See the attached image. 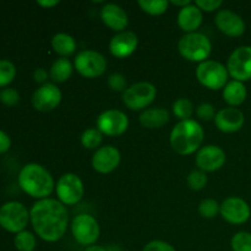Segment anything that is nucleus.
Segmentation results:
<instances>
[{"instance_id": "a19ab883", "label": "nucleus", "mask_w": 251, "mask_h": 251, "mask_svg": "<svg viewBox=\"0 0 251 251\" xmlns=\"http://www.w3.org/2000/svg\"><path fill=\"white\" fill-rule=\"evenodd\" d=\"M37 4L41 5V6L43 7H53L55 6V5H58L59 1L58 0H38Z\"/></svg>"}, {"instance_id": "ddd939ff", "label": "nucleus", "mask_w": 251, "mask_h": 251, "mask_svg": "<svg viewBox=\"0 0 251 251\" xmlns=\"http://www.w3.org/2000/svg\"><path fill=\"white\" fill-rule=\"evenodd\" d=\"M61 98H63V93L60 88H58L55 83L47 82L34 91L31 102L34 109L47 113L55 109L60 104Z\"/></svg>"}, {"instance_id": "aec40b11", "label": "nucleus", "mask_w": 251, "mask_h": 251, "mask_svg": "<svg viewBox=\"0 0 251 251\" xmlns=\"http://www.w3.org/2000/svg\"><path fill=\"white\" fill-rule=\"evenodd\" d=\"M100 20L110 29L118 32L125 31L129 25V17L126 11L120 5L114 2H107L100 9Z\"/></svg>"}, {"instance_id": "dca6fc26", "label": "nucleus", "mask_w": 251, "mask_h": 251, "mask_svg": "<svg viewBox=\"0 0 251 251\" xmlns=\"http://www.w3.org/2000/svg\"><path fill=\"white\" fill-rule=\"evenodd\" d=\"M120 151L112 145H105L96 150L92 157V167L97 173L108 174L118 168L120 163Z\"/></svg>"}, {"instance_id": "f704fd0d", "label": "nucleus", "mask_w": 251, "mask_h": 251, "mask_svg": "<svg viewBox=\"0 0 251 251\" xmlns=\"http://www.w3.org/2000/svg\"><path fill=\"white\" fill-rule=\"evenodd\" d=\"M0 102L5 105H16L20 102V93L12 87H5L0 91Z\"/></svg>"}, {"instance_id": "20e7f679", "label": "nucleus", "mask_w": 251, "mask_h": 251, "mask_svg": "<svg viewBox=\"0 0 251 251\" xmlns=\"http://www.w3.org/2000/svg\"><path fill=\"white\" fill-rule=\"evenodd\" d=\"M178 50L184 59L200 64L208 60L212 51V43L210 38L201 32L185 33L179 39Z\"/></svg>"}, {"instance_id": "4468645a", "label": "nucleus", "mask_w": 251, "mask_h": 251, "mask_svg": "<svg viewBox=\"0 0 251 251\" xmlns=\"http://www.w3.org/2000/svg\"><path fill=\"white\" fill-rule=\"evenodd\" d=\"M220 213L223 220L230 225H243L250 218L251 210L249 203L242 198L230 196L221 203Z\"/></svg>"}, {"instance_id": "423d86ee", "label": "nucleus", "mask_w": 251, "mask_h": 251, "mask_svg": "<svg viewBox=\"0 0 251 251\" xmlns=\"http://www.w3.org/2000/svg\"><path fill=\"white\" fill-rule=\"evenodd\" d=\"M195 74L198 81L203 87L213 91L225 88V86L228 83V76H229L227 66L217 60L202 61L198 65Z\"/></svg>"}, {"instance_id": "58836bf2", "label": "nucleus", "mask_w": 251, "mask_h": 251, "mask_svg": "<svg viewBox=\"0 0 251 251\" xmlns=\"http://www.w3.org/2000/svg\"><path fill=\"white\" fill-rule=\"evenodd\" d=\"M11 147V139L5 131L0 130V153H5Z\"/></svg>"}, {"instance_id": "a878e982", "label": "nucleus", "mask_w": 251, "mask_h": 251, "mask_svg": "<svg viewBox=\"0 0 251 251\" xmlns=\"http://www.w3.org/2000/svg\"><path fill=\"white\" fill-rule=\"evenodd\" d=\"M139 6L142 11L152 16H159L168 10L171 2L168 0H139Z\"/></svg>"}, {"instance_id": "cd10ccee", "label": "nucleus", "mask_w": 251, "mask_h": 251, "mask_svg": "<svg viewBox=\"0 0 251 251\" xmlns=\"http://www.w3.org/2000/svg\"><path fill=\"white\" fill-rule=\"evenodd\" d=\"M173 114L178 118L180 122L183 120L191 119L194 114V104L188 98H178L176 102L173 103Z\"/></svg>"}, {"instance_id": "f8f14e48", "label": "nucleus", "mask_w": 251, "mask_h": 251, "mask_svg": "<svg viewBox=\"0 0 251 251\" xmlns=\"http://www.w3.org/2000/svg\"><path fill=\"white\" fill-rule=\"evenodd\" d=\"M97 129L107 136H120L129 127V118L119 109H107L97 118Z\"/></svg>"}, {"instance_id": "6e6552de", "label": "nucleus", "mask_w": 251, "mask_h": 251, "mask_svg": "<svg viewBox=\"0 0 251 251\" xmlns=\"http://www.w3.org/2000/svg\"><path fill=\"white\" fill-rule=\"evenodd\" d=\"M74 68L86 78L100 77L107 69V59L102 53L93 49H85L77 53L74 60Z\"/></svg>"}, {"instance_id": "e433bc0d", "label": "nucleus", "mask_w": 251, "mask_h": 251, "mask_svg": "<svg viewBox=\"0 0 251 251\" xmlns=\"http://www.w3.org/2000/svg\"><path fill=\"white\" fill-rule=\"evenodd\" d=\"M142 251H176L173 245L169 243L163 242V240H152V242L147 243L144 247Z\"/></svg>"}, {"instance_id": "c756f323", "label": "nucleus", "mask_w": 251, "mask_h": 251, "mask_svg": "<svg viewBox=\"0 0 251 251\" xmlns=\"http://www.w3.org/2000/svg\"><path fill=\"white\" fill-rule=\"evenodd\" d=\"M16 66L7 59H0V88H5L14 81Z\"/></svg>"}, {"instance_id": "f3484780", "label": "nucleus", "mask_w": 251, "mask_h": 251, "mask_svg": "<svg viewBox=\"0 0 251 251\" xmlns=\"http://www.w3.org/2000/svg\"><path fill=\"white\" fill-rule=\"evenodd\" d=\"M215 24L222 33L228 37H240L245 32V22L240 15L229 9L218 10Z\"/></svg>"}, {"instance_id": "c85d7f7f", "label": "nucleus", "mask_w": 251, "mask_h": 251, "mask_svg": "<svg viewBox=\"0 0 251 251\" xmlns=\"http://www.w3.org/2000/svg\"><path fill=\"white\" fill-rule=\"evenodd\" d=\"M103 141V134L97 127H90L81 135V144L87 150H98Z\"/></svg>"}, {"instance_id": "2eb2a0df", "label": "nucleus", "mask_w": 251, "mask_h": 251, "mask_svg": "<svg viewBox=\"0 0 251 251\" xmlns=\"http://www.w3.org/2000/svg\"><path fill=\"white\" fill-rule=\"evenodd\" d=\"M226 152L216 145H206L198 151L195 157L196 166L202 172H216L226 163Z\"/></svg>"}, {"instance_id": "6ab92c4d", "label": "nucleus", "mask_w": 251, "mask_h": 251, "mask_svg": "<svg viewBox=\"0 0 251 251\" xmlns=\"http://www.w3.org/2000/svg\"><path fill=\"white\" fill-rule=\"evenodd\" d=\"M245 123L244 113L234 107H227L218 110L215 117V124L220 131L233 134L239 131Z\"/></svg>"}, {"instance_id": "37998d69", "label": "nucleus", "mask_w": 251, "mask_h": 251, "mask_svg": "<svg viewBox=\"0 0 251 251\" xmlns=\"http://www.w3.org/2000/svg\"><path fill=\"white\" fill-rule=\"evenodd\" d=\"M85 251H108L105 248L100 247V245H91V247H87L86 248Z\"/></svg>"}, {"instance_id": "7c9ffc66", "label": "nucleus", "mask_w": 251, "mask_h": 251, "mask_svg": "<svg viewBox=\"0 0 251 251\" xmlns=\"http://www.w3.org/2000/svg\"><path fill=\"white\" fill-rule=\"evenodd\" d=\"M221 205L213 199H203L200 203H199V213L201 217L206 218V220H212L216 216L220 213Z\"/></svg>"}, {"instance_id": "bb28decb", "label": "nucleus", "mask_w": 251, "mask_h": 251, "mask_svg": "<svg viewBox=\"0 0 251 251\" xmlns=\"http://www.w3.org/2000/svg\"><path fill=\"white\" fill-rule=\"evenodd\" d=\"M14 245L19 251H34L37 247L36 235L29 230H22L15 235Z\"/></svg>"}, {"instance_id": "9b49d317", "label": "nucleus", "mask_w": 251, "mask_h": 251, "mask_svg": "<svg viewBox=\"0 0 251 251\" xmlns=\"http://www.w3.org/2000/svg\"><path fill=\"white\" fill-rule=\"evenodd\" d=\"M227 70L234 80H251V47L242 46L232 51L227 61Z\"/></svg>"}, {"instance_id": "393cba45", "label": "nucleus", "mask_w": 251, "mask_h": 251, "mask_svg": "<svg viewBox=\"0 0 251 251\" xmlns=\"http://www.w3.org/2000/svg\"><path fill=\"white\" fill-rule=\"evenodd\" d=\"M50 43L54 51L61 55V58H66V56L74 54L76 51V48H77L75 38L70 34L64 33V32L54 34Z\"/></svg>"}, {"instance_id": "2f4dec72", "label": "nucleus", "mask_w": 251, "mask_h": 251, "mask_svg": "<svg viewBox=\"0 0 251 251\" xmlns=\"http://www.w3.org/2000/svg\"><path fill=\"white\" fill-rule=\"evenodd\" d=\"M186 181H188V186L191 189V190H202L206 185H207L208 178L206 176L205 172L200 171V169H194L189 173L188 178H186Z\"/></svg>"}, {"instance_id": "79ce46f5", "label": "nucleus", "mask_w": 251, "mask_h": 251, "mask_svg": "<svg viewBox=\"0 0 251 251\" xmlns=\"http://www.w3.org/2000/svg\"><path fill=\"white\" fill-rule=\"evenodd\" d=\"M171 4L176 5V6H180V9H183V7L188 6V5L191 4L190 0H172V1H169Z\"/></svg>"}, {"instance_id": "412c9836", "label": "nucleus", "mask_w": 251, "mask_h": 251, "mask_svg": "<svg viewBox=\"0 0 251 251\" xmlns=\"http://www.w3.org/2000/svg\"><path fill=\"white\" fill-rule=\"evenodd\" d=\"M203 20V14L200 9L195 5V2H191L188 6L183 7L178 12V26L181 31L185 33H193L199 29Z\"/></svg>"}, {"instance_id": "9d476101", "label": "nucleus", "mask_w": 251, "mask_h": 251, "mask_svg": "<svg viewBox=\"0 0 251 251\" xmlns=\"http://www.w3.org/2000/svg\"><path fill=\"white\" fill-rule=\"evenodd\" d=\"M55 193L58 200L65 206H74L82 199L85 188L80 176L75 173H65L58 179L55 184Z\"/></svg>"}, {"instance_id": "b1692460", "label": "nucleus", "mask_w": 251, "mask_h": 251, "mask_svg": "<svg viewBox=\"0 0 251 251\" xmlns=\"http://www.w3.org/2000/svg\"><path fill=\"white\" fill-rule=\"evenodd\" d=\"M74 65L68 58H59L51 64L49 69V77L53 83H63L71 77L74 73Z\"/></svg>"}, {"instance_id": "473e14b6", "label": "nucleus", "mask_w": 251, "mask_h": 251, "mask_svg": "<svg viewBox=\"0 0 251 251\" xmlns=\"http://www.w3.org/2000/svg\"><path fill=\"white\" fill-rule=\"evenodd\" d=\"M233 251H251V233L238 232L230 239Z\"/></svg>"}, {"instance_id": "4be33fe9", "label": "nucleus", "mask_w": 251, "mask_h": 251, "mask_svg": "<svg viewBox=\"0 0 251 251\" xmlns=\"http://www.w3.org/2000/svg\"><path fill=\"white\" fill-rule=\"evenodd\" d=\"M171 119V114L166 108L154 107L145 109L140 114L139 122L146 129H158L164 126Z\"/></svg>"}, {"instance_id": "a211bd4d", "label": "nucleus", "mask_w": 251, "mask_h": 251, "mask_svg": "<svg viewBox=\"0 0 251 251\" xmlns=\"http://www.w3.org/2000/svg\"><path fill=\"white\" fill-rule=\"evenodd\" d=\"M139 46V37L132 31L118 32L109 42V51L118 59H124L131 55Z\"/></svg>"}, {"instance_id": "39448f33", "label": "nucleus", "mask_w": 251, "mask_h": 251, "mask_svg": "<svg viewBox=\"0 0 251 251\" xmlns=\"http://www.w3.org/2000/svg\"><path fill=\"white\" fill-rule=\"evenodd\" d=\"M29 218V211L26 206L19 201H9L0 206V226L10 233H17L25 230Z\"/></svg>"}, {"instance_id": "7ed1b4c3", "label": "nucleus", "mask_w": 251, "mask_h": 251, "mask_svg": "<svg viewBox=\"0 0 251 251\" xmlns=\"http://www.w3.org/2000/svg\"><path fill=\"white\" fill-rule=\"evenodd\" d=\"M205 131L198 120L189 119L179 122L172 129L169 141L174 151L180 156H189L201 149Z\"/></svg>"}, {"instance_id": "0eeeda50", "label": "nucleus", "mask_w": 251, "mask_h": 251, "mask_svg": "<svg viewBox=\"0 0 251 251\" xmlns=\"http://www.w3.org/2000/svg\"><path fill=\"white\" fill-rule=\"evenodd\" d=\"M157 96V88L153 83L141 81L129 86L123 92L122 100L124 104L131 110L146 109L154 102Z\"/></svg>"}, {"instance_id": "f03ea898", "label": "nucleus", "mask_w": 251, "mask_h": 251, "mask_svg": "<svg viewBox=\"0 0 251 251\" xmlns=\"http://www.w3.org/2000/svg\"><path fill=\"white\" fill-rule=\"evenodd\" d=\"M19 186L33 199H48L55 188V183L48 169L38 163H28L19 173Z\"/></svg>"}, {"instance_id": "4c0bfd02", "label": "nucleus", "mask_w": 251, "mask_h": 251, "mask_svg": "<svg viewBox=\"0 0 251 251\" xmlns=\"http://www.w3.org/2000/svg\"><path fill=\"white\" fill-rule=\"evenodd\" d=\"M223 2L221 0H196L195 5L201 10V11L212 12L215 10H218L222 6Z\"/></svg>"}, {"instance_id": "5701e85b", "label": "nucleus", "mask_w": 251, "mask_h": 251, "mask_svg": "<svg viewBox=\"0 0 251 251\" xmlns=\"http://www.w3.org/2000/svg\"><path fill=\"white\" fill-rule=\"evenodd\" d=\"M247 87L243 82L237 80H232L225 86L222 92L223 100L227 103L229 107H238L243 104L247 100Z\"/></svg>"}, {"instance_id": "ea45409f", "label": "nucleus", "mask_w": 251, "mask_h": 251, "mask_svg": "<svg viewBox=\"0 0 251 251\" xmlns=\"http://www.w3.org/2000/svg\"><path fill=\"white\" fill-rule=\"evenodd\" d=\"M48 77H49V73L46 70V69L38 68L34 70V73H33L34 81H36L37 83H41V86L44 85V83H47Z\"/></svg>"}, {"instance_id": "f257e3e1", "label": "nucleus", "mask_w": 251, "mask_h": 251, "mask_svg": "<svg viewBox=\"0 0 251 251\" xmlns=\"http://www.w3.org/2000/svg\"><path fill=\"white\" fill-rule=\"evenodd\" d=\"M29 218L36 234L44 242H58L68 229V208L55 199L48 198L34 202L29 210Z\"/></svg>"}, {"instance_id": "72a5a7b5", "label": "nucleus", "mask_w": 251, "mask_h": 251, "mask_svg": "<svg viewBox=\"0 0 251 251\" xmlns=\"http://www.w3.org/2000/svg\"><path fill=\"white\" fill-rule=\"evenodd\" d=\"M107 83L110 90L114 92H124L127 88L126 77L120 73H114L108 76Z\"/></svg>"}, {"instance_id": "1a4fd4ad", "label": "nucleus", "mask_w": 251, "mask_h": 251, "mask_svg": "<svg viewBox=\"0 0 251 251\" xmlns=\"http://www.w3.org/2000/svg\"><path fill=\"white\" fill-rule=\"evenodd\" d=\"M71 233L76 242L83 247H91L97 243L100 234V223L93 216L80 213L71 222Z\"/></svg>"}, {"instance_id": "c9c22d12", "label": "nucleus", "mask_w": 251, "mask_h": 251, "mask_svg": "<svg viewBox=\"0 0 251 251\" xmlns=\"http://www.w3.org/2000/svg\"><path fill=\"white\" fill-rule=\"evenodd\" d=\"M216 112L215 107H213L211 103H201L198 108H196V115L200 120H203V122H210V120H215Z\"/></svg>"}]
</instances>
